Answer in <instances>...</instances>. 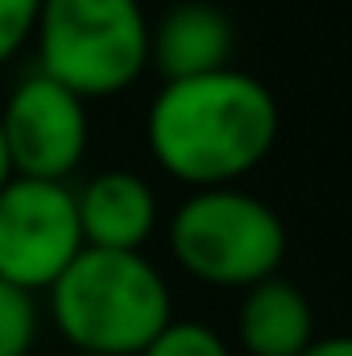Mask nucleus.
<instances>
[{
	"label": "nucleus",
	"instance_id": "6",
	"mask_svg": "<svg viewBox=\"0 0 352 356\" xmlns=\"http://www.w3.org/2000/svg\"><path fill=\"white\" fill-rule=\"evenodd\" d=\"M0 129L13 158V175L21 178L67 182L83 166L91 145L88 99H79L71 88L54 83L42 71H29L13 83L0 108Z\"/></svg>",
	"mask_w": 352,
	"mask_h": 356
},
{
	"label": "nucleus",
	"instance_id": "15",
	"mask_svg": "<svg viewBox=\"0 0 352 356\" xmlns=\"http://www.w3.org/2000/svg\"><path fill=\"white\" fill-rule=\"evenodd\" d=\"M71 356H99V353H71Z\"/></svg>",
	"mask_w": 352,
	"mask_h": 356
},
{
	"label": "nucleus",
	"instance_id": "1",
	"mask_svg": "<svg viewBox=\"0 0 352 356\" xmlns=\"http://www.w3.org/2000/svg\"><path fill=\"white\" fill-rule=\"evenodd\" d=\"M282 112L257 75L224 67L170 79L145 112V145L166 175L191 186H237L278 145Z\"/></svg>",
	"mask_w": 352,
	"mask_h": 356
},
{
	"label": "nucleus",
	"instance_id": "5",
	"mask_svg": "<svg viewBox=\"0 0 352 356\" xmlns=\"http://www.w3.org/2000/svg\"><path fill=\"white\" fill-rule=\"evenodd\" d=\"M83 253L75 186L54 178H13L0 191V277L38 294Z\"/></svg>",
	"mask_w": 352,
	"mask_h": 356
},
{
	"label": "nucleus",
	"instance_id": "7",
	"mask_svg": "<svg viewBox=\"0 0 352 356\" xmlns=\"http://www.w3.org/2000/svg\"><path fill=\"white\" fill-rule=\"evenodd\" d=\"M232 17L211 0H178L150 25V67L166 83L232 67Z\"/></svg>",
	"mask_w": 352,
	"mask_h": 356
},
{
	"label": "nucleus",
	"instance_id": "4",
	"mask_svg": "<svg viewBox=\"0 0 352 356\" xmlns=\"http://www.w3.org/2000/svg\"><path fill=\"white\" fill-rule=\"evenodd\" d=\"M166 241L182 273L220 290H249L286 261L282 216L241 186L191 191L170 216Z\"/></svg>",
	"mask_w": 352,
	"mask_h": 356
},
{
	"label": "nucleus",
	"instance_id": "11",
	"mask_svg": "<svg viewBox=\"0 0 352 356\" xmlns=\"http://www.w3.org/2000/svg\"><path fill=\"white\" fill-rule=\"evenodd\" d=\"M141 356H232L224 336L195 319H170Z\"/></svg>",
	"mask_w": 352,
	"mask_h": 356
},
{
	"label": "nucleus",
	"instance_id": "2",
	"mask_svg": "<svg viewBox=\"0 0 352 356\" xmlns=\"http://www.w3.org/2000/svg\"><path fill=\"white\" fill-rule=\"evenodd\" d=\"M50 319L75 353L141 356L175 319V302L145 253L83 249L50 286Z\"/></svg>",
	"mask_w": 352,
	"mask_h": 356
},
{
	"label": "nucleus",
	"instance_id": "10",
	"mask_svg": "<svg viewBox=\"0 0 352 356\" xmlns=\"http://www.w3.org/2000/svg\"><path fill=\"white\" fill-rule=\"evenodd\" d=\"M42 332L38 294L0 277V356H29Z\"/></svg>",
	"mask_w": 352,
	"mask_h": 356
},
{
	"label": "nucleus",
	"instance_id": "13",
	"mask_svg": "<svg viewBox=\"0 0 352 356\" xmlns=\"http://www.w3.org/2000/svg\"><path fill=\"white\" fill-rule=\"evenodd\" d=\"M298 356H352V336H315Z\"/></svg>",
	"mask_w": 352,
	"mask_h": 356
},
{
	"label": "nucleus",
	"instance_id": "8",
	"mask_svg": "<svg viewBox=\"0 0 352 356\" xmlns=\"http://www.w3.org/2000/svg\"><path fill=\"white\" fill-rule=\"evenodd\" d=\"M83 249L141 253L158 228V195L133 170H99L75 191Z\"/></svg>",
	"mask_w": 352,
	"mask_h": 356
},
{
	"label": "nucleus",
	"instance_id": "12",
	"mask_svg": "<svg viewBox=\"0 0 352 356\" xmlns=\"http://www.w3.org/2000/svg\"><path fill=\"white\" fill-rule=\"evenodd\" d=\"M38 8H42V0H0V67L13 63L29 46Z\"/></svg>",
	"mask_w": 352,
	"mask_h": 356
},
{
	"label": "nucleus",
	"instance_id": "14",
	"mask_svg": "<svg viewBox=\"0 0 352 356\" xmlns=\"http://www.w3.org/2000/svg\"><path fill=\"white\" fill-rule=\"evenodd\" d=\"M13 178H17V175H13V158H8V145H4V129H0V191H4Z\"/></svg>",
	"mask_w": 352,
	"mask_h": 356
},
{
	"label": "nucleus",
	"instance_id": "3",
	"mask_svg": "<svg viewBox=\"0 0 352 356\" xmlns=\"http://www.w3.org/2000/svg\"><path fill=\"white\" fill-rule=\"evenodd\" d=\"M42 75L79 99L129 91L150 67V17L141 0H42L33 21Z\"/></svg>",
	"mask_w": 352,
	"mask_h": 356
},
{
	"label": "nucleus",
	"instance_id": "9",
	"mask_svg": "<svg viewBox=\"0 0 352 356\" xmlns=\"http://www.w3.org/2000/svg\"><path fill=\"white\" fill-rule=\"evenodd\" d=\"M237 340L249 356H298L315 340L311 298L278 273L249 286L237 311Z\"/></svg>",
	"mask_w": 352,
	"mask_h": 356
}]
</instances>
